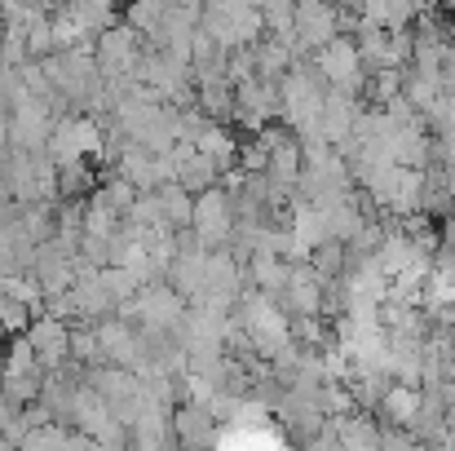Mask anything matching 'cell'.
Masks as SVG:
<instances>
[{
	"mask_svg": "<svg viewBox=\"0 0 455 451\" xmlns=\"http://www.w3.org/2000/svg\"><path fill=\"white\" fill-rule=\"evenodd\" d=\"M318 80L323 85H336L340 93H358V85H363V62H358V49H354V40L349 36H336V40H327L323 49H318Z\"/></svg>",
	"mask_w": 455,
	"mask_h": 451,
	"instance_id": "obj_1",
	"label": "cell"
},
{
	"mask_svg": "<svg viewBox=\"0 0 455 451\" xmlns=\"http://www.w3.org/2000/svg\"><path fill=\"white\" fill-rule=\"evenodd\" d=\"M292 27H297V36H301L305 49H323L327 40L340 36V13H336L331 0H297Z\"/></svg>",
	"mask_w": 455,
	"mask_h": 451,
	"instance_id": "obj_2",
	"label": "cell"
}]
</instances>
